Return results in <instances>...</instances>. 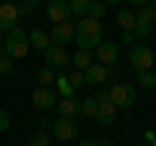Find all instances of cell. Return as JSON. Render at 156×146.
<instances>
[{
  "label": "cell",
  "instance_id": "1",
  "mask_svg": "<svg viewBox=\"0 0 156 146\" xmlns=\"http://www.w3.org/2000/svg\"><path fill=\"white\" fill-rule=\"evenodd\" d=\"M73 42L78 45V50H91L94 52V47L101 42V21H96L91 16H86L83 21H78Z\"/></svg>",
  "mask_w": 156,
  "mask_h": 146
},
{
  "label": "cell",
  "instance_id": "2",
  "mask_svg": "<svg viewBox=\"0 0 156 146\" xmlns=\"http://www.w3.org/2000/svg\"><path fill=\"white\" fill-rule=\"evenodd\" d=\"M5 55L11 57V60H21V57L29 55V50H31V45H29V34L23 31V29H11L5 37Z\"/></svg>",
  "mask_w": 156,
  "mask_h": 146
},
{
  "label": "cell",
  "instance_id": "3",
  "mask_svg": "<svg viewBox=\"0 0 156 146\" xmlns=\"http://www.w3.org/2000/svg\"><path fill=\"white\" fill-rule=\"evenodd\" d=\"M107 97H109V102L117 110H130L135 104V89L130 84H112Z\"/></svg>",
  "mask_w": 156,
  "mask_h": 146
},
{
  "label": "cell",
  "instance_id": "4",
  "mask_svg": "<svg viewBox=\"0 0 156 146\" xmlns=\"http://www.w3.org/2000/svg\"><path fill=\"white\" fill-rule=\"evenodd\" d=\"M94 99H96V104H99V107H96V118H94V120H96L99 125H104V128H109V125L115 123V118H117V107L109 102V97H107L104 89L96 91Z\"/></svg>",
  "mask_w": 156,
  "mask_h": 146
},
{
  "label": "cell",
  "instance_id": "5",
  "mask_svg": "<svg viewBox=\"0 0 156 146\" xmlns=\"http://www.w3.org/2000/svg\"><path fill=\"white\" fill-rule=\"evenodd\" d=\"M154 63H156V55H154V50H151V47L135 45L133 50H130V65L135 68V73L151 71V68H154Z\"/></svg>",
  "mask_w": 156,
  "mask_h": 146
},
{
  "label": "cell",
  "instance_id": "6",
  "mask_svg": "<svg viewBox=\"0 0 156 146\" xmlns=\"http://www.w3.org/2000/svg\"><path fill=\"white\" fill-rule=\"evenodd\" d=\"M31 104L37 107L39 112H50L57 104V91L52 89V86H37L34 94H31Z\"/></svg>",
  "mask_w": 156,
  "mask_h": 146
},
{
  "label": "cell",
  "instance_id": "7",
  "mask_svg": "<svg viewBox=\"0 0 156 146\" xmlns=\"http://www.w3.org/2000/svg\"><path fill=\"white\" fill-rule=\"evenodd\" d=\"M117 57H120V47H117V42H109V39H101L99 45L94 47V63H99V65H107L112 68V63H117Z\"/></svg>",
  "mask_w": 156,
  "mask_h": 146
},
{
  "label": "cell",
  "instance_id": "8",
  "mask_svg": "<svg viewBox=\"0 0 156 146\" xmlns=\"http://www.w3.org/2000/svg\"><path fill=\"white\" fill-rule=\"evenodd\" d=\"M50 130L57 141H73L78 136V123H76V118H57L50 125Z\"/></svg>",
  "mask_w": 156,
  "mask_h": 146
},
{
  "label": "cell",
  "instance_id": "9",
  "mask_svg": "<svg viewBox=\"0 0 156 146\" xmlns=\"http://www.w3.org/2000/svg\"><path fill=\"white\" fill-rule=\"evenodd\" d=\"M151 26H154V5H146V8H140V13H135L133 37L135 39H146L151 34Z\"/></svg>",
  "mask_w": 156,
  "mask_h": 146
},
{
  "label": "cell",
  "instance_id": "10",
  "mask_svg": "<svg viewBox=\"0 0 156 146\" xmlns=\"http://www.w3.org/2000/svg\"><path fill=\"white\" fill-rule=\"evenodd\" d=\"M44 63H47V68H52V71H60V68H65L68 63H70V52H68L65 47L50 42V47L44 50Z\"/></svg>",
  "mask_w": 156,
  "mask_h": 146
},
{
  "label": "cell",
  "instance_id": "11",
  "mask_svg": "<svg viewBox=\"0 0 156 146\" xmlns=\"http://www.w3.org/2000/svg\"><path fill=\"white\" fill-rule=\"evenodd\" d=\"M47 18L52 24H65L73 18L70 13V5H68V0H47Z\"/></svg>",
  "mask_w": 156,
  "mask_h": 146
},
{
  "label": "cell",
  "instance_id": "12",
  "mask_svg": "<svg viewBox=\"0 0 156 146\" xmlns=\"http://www.w3.org/2000/svg\"><path fill=\"white\" fill-rule=\"evenodd\" d=\"M83 76H86V84L89 86H101V84H107V81L115 76V71L107 68V65H99V63H91L83 71Z\"/></svg>",
  "mask_w": 156,
  "mask_h": 146
},
{
  "label": "cell",
  "instance_id": "13",
  "mask_svg": "<svg viewBox=\"0 0 156 146\" xmlns=\"http://www.w3.org/2000/svg\"><path fill=\"white\" fill-rule=\"evenodd\" d=\"M73 37H76V26H73L70 21H65V24H55V26H52L50 42H52V45L65 47L68 42H73Z\"/></svg>",
  "mask_w": 156,
  "mask_h": 146
},
{
  "label": "cell",
  "instance_id": "14",
  "mask_svg": "<svg viewBox=\"0 0 156 146\" xmlns=\"http://www.w3.org/2000/svg\"><path fill=\"white\" fill-rule=\"evenodd\" d=\"M18 11L13 3H0V31H11L18 26Z\"/></svg>",
  "mask_w": 156,
  "mask_h": 146
},
{
  "label": "cell",
  "instance_id": "15",
  "mask_svg": "<svg viewBox=\"0 0 156 146\" xmlns=\"http://www.w3.org/2000/svg\"><path fill=\"white\" fill-rule=\"evenodd\" d=\"M57 112L60 118H78L81 115V99L78 97H68V99H57Z\"/></svg>",
  "mask_w": 156,
  "mask_h": 146
},
{
  "label": "cell",
  "instance_id": "16",
  "mask_svg": "<svg viewBox=\"0 0 156 146\" xmlns=\"http://www.w3.org/2000/svg\"><path fill=\"white\" fill-rule=\"evenodd\" d=\"M70 63H73L76 71H86V68L94 63V52H91V50H76L70 55Z\"/></svg>",
  "mask_w": 156,
  "mask_h": 146
},
{
  "label": "cell",
  "instance_id": "17",
  "mask_svg": "<svg viewBox=\"0 0 156 146\" xmlns=\"http://www.w3.org/2000/svg\"><path fill=\"white\" fill-rule=\"evenodd\" d=\"M29 45H31L34 50H42V52H44L47 47H50V34H47L44 29H34V31L29 34Z\"/></svg>",
  "mask_w": 156,
  "mask_h": 146
},
{
  "label": "cell",
  "instance_id": "18",
  "mask_svg": "<svg viewBox=\"0 0 156 146\" xmlns=\"http://www.w3.org/2000/svg\"><path fill=\"white\" fill-rule=\"evenodd\" d=\"M52 89H55L57 94L62 97V99H68V97H76V89L70 86V81H68V76H62V73H60V76L55 78V86H52Z\"/></svg>",
  "mask_w": 156,
  "mask_h": 146
},
{
  "label": "cell",
  "instance_id": "19",
  "mask_svg": "<svg viewBox=\"0 0 156 146\" xmlns=\"http://www.w3.org/2000/svg\"><path fill=\"white\" fill-rule=\"evenodd\" d=\"M117 24L122 26V31H133V26H135V13L130 11V8H120V11H117Z\"/></svg>",
  "mask_w": 156,
  "mask_h": 146
},
{
  "label": "cell",
  "instance_id": "20",
  "mask_svg": "<svg viewBox=\"0 0 156 146\" xmlns=\"http://www.w3.org/2000/svg\"><path fill=\"white\" fill-rule=\"evenodd\" d=\"M68 5H70L73 16L86 18V16H89V8H91V0H68Z\"/></svg>",
  "mask_w": 156,
  "mask_h": 146
},
{
  "label": "cell",
  "instance_id": "21",
  "mask_svg": "<svg viewBox=\"0 0 156 146\" xmlns=\"http://www.w3.org/2000/svg\"><path fill=\"white\" fill-rule=\"evenodd\" d=\"M138 86H143V89H156V73L154 71H140L138 73Z\"/></svg>",
  "mask_w": 156,
  "mask_h": 146
},
{
  "label": "cell",
  "instance_id": "22",
  "mask_svg": "<svg viewBox=\"0 0 156 146\" xmlns=\"http://www.w3.org/2000/svg\"><path fill=\"white\" fill-rule=\"evenodd\" d=\"M104 13H107V5H104V3H101V0H91L89 16H91V18H96V21H101V18H104Z\"/></svg>",
  "mask_w": 156,
  "mask_h": 146
},
{
  "label": "cell",
  "instance_id": "23",
  "mask_svg": "<svg viewBox=\"0 0 156 146\" xmlns=\"http://www.w3.org/2000/svg\"><path fill=\"white\" fill-rule=\"evenodd\" d=\"M96 99L94 97H91V99H83L81 102V115H83V118H96Z\"/></svg>",
  "mask_w": 156,
  "mask_h": 146
},
{
  "label": "cell",
  "instance_id": "24",
  "mask_svg": "<svg viewBox=\"0 0 156 146\" xmlns=\"http://www.w3.org/2000/svg\"><path fill=\"white\" fill-rule=\"evenodd\" d=\"M55 71H52V68H42V71H39V86H52L55 84Z\"/></svg>",
  "mask_w": 156,
  "mask_h": 146
},
{
  "label": "cell",
  "instance_id": "25",
  "mask_svg": "<svg viewBox=\"0 0 156 146\" xmlns=\"http://www.w3.org/2000/svg\"><path fill=\"white\" fill-rule=\"evenodd\" d=\"M29 146H50V133L47 130H37L29 141Z\"/></svg>",
  "mask_w": 156,
  "mask_h": 146
},
{
  "label": "cell",
  "instance_id": "26",
  "mask_svg": "<svg viewBox=\"0 0 156 146\" xmlns=\"http://www.w3.org/2000/svg\"><path fill=\"white\" fill-rule=\"evenodd\" d=\"M68 81H70L73 89H81V86H86V76H83V71H73L70 76H68Z\"/></svg>",
  "mask_w": 156,
  "mask_h": 146
},
{
  "label": "cell",
  "instance_id": "27",
  "mask_svg": "<svg viewBox=\"0 0 156 146\" xmlns=\"http://www.w3.org/2000/svg\"><path fill=\"white\" fill-rule=\"evenodd\" d=\"M13 5H16L18 16H31V13H34V5H31V3H26V0H16Z\"/></svg>",
  "mask_w": 156,
  "mask_h": 146
},
{
  "label": "cell",
  "instance_id": "28",
  "mask_svg": "<svg viewBox=\"0 0 156 146\" xmlns=\"http://www.w3.org/2000/svg\"><path fill=\"white\" fill-rule=\"evenodd\" d=\"M8 128H11V115H8L5 107H0V133L8 130Z\"/></svg>",
  "mask_w": 156,
  "mask_h": 146
},
{
  "label": "cell",
  "instance_id": "29",
  "mask_svg": "<svg viewBox=\"0 0 156 146\" xmlns=\"http://www.w3.org/2000/svg\"><path fill=\"white\" fill-rule=\"evenodd\" d=\"M13 71V60H11V57H0V76H8V73H11Z\"/></svg>",
  "mask_w": 156,
  "mask_h": 146
},
{
  "label": "cell",
  "instance_id": "30",
  "mask_svg": "<svg viewBox=\"0 0 156 146\" xmlns=\"http://www.w3.org/2000/svg\"><path fill=\"white\" fill-rule=\"evenodd\" d=\"M128 3H130V8H146L151 0H128Z\"/></svg>",
  "mask_w": 156,
  "mask_h": 146
},
{
  "label": "cell",
  "instance_id": "31",
  "mask_svg": "<svg viewBox=\"0 0 156 146\" xmlns=\"http://www.w3.org/2000/svg\"><path fill=\"white\" fill-rule=\"evenodd\" d=\"M122 42H125V45H130V42H135L133 31H122Z\"/></svg>",
  "mask_w": 156,
  "mask_h": 146
},
{
  "label": "cell",
  "instance_id": "32",
  "mask_svg": "<svg viewBox=\"0 0 156 146\" xmlns=\"http://www.w3.org/2000/svg\"><path fill=\"white\" fill-rule=\"evenodd\" d=\"M143 138H146V141H148V144H151V141L156 138V133H154V130H146V133H143Z\"/></svg>",
  "mask_w": 156,
  "mask_h": 146
},
{
  "label": "cell",
  "instance_id": "33",
  "mask_svg": "<svg viewBox=\"0 0 156 146\" xmlns=\"http://www.w3.org/2000/svg\"><path fill=\"white\" fill-rule=\"evenodd\" d=\"M39 125H42V130H47V128H50L52 123H50V120H47V118H42V120H39Z\"/></svg>",
  "mask_w": 156,
  "mask_h": 146
},
{
  "label": "cell",
  "instance_id": "34",
  "mask_svg": "<svg viewBox=\"0 0 156 146\" xmlns=\"http://www.w3.org/2000/svg\"><path fill=\"white\" fill-rule=\"evenodd\" d=\"M78 146H101V144H99V141H81Z\"/></svg>",
  "mask_w": 156,
  "mask_h": 146
},
{
  "label": "cell",
  "instance_id": "35",
  "mask_svg": "<svg viewBox=\"0 0 156 146\" xmlns=\"http://www.w3.org/2000/svg\"><path fill=\"white\" fill-rule=\"evenodd\" d=\"M101 3H104V5L109 8V5H120V3H122V0H101Z\"/></svg>",
  "mask_w": 156,
  "mask_h": 146
},
{
  "label": "cell",
  "instance_id": "36",
  "mask_svg": "<svg viewBox=\"0 0 156 146\" xmlns=\"http://www.w3.org/2000/svg\"><path fill=\"white\" fill-rule=\"evenodd\" d=\"M99 144H101V146H115V144H112L109 138H104V141H99Z\"/></svg>",
  "mask_w": 156,
  "mask_h": 146
},
{
  "label": "cell",
  "instance_id": "37",
  "mask_svg": "<svg viewBox=\"0 0 156 146\" xmlns=\"http://www.w3.org/2000/svg\"><path fill=\"white\" fill-rule=\"evenodd\" d=\"M151 5H154V24H156V3H151Z\"/></svg>",
  "mask_w": 156,
  "mask_h": 146
},
{
  "label": "cell",
  "instance_id": "38",
  "mask_svg": "<svg viewBox=\"0 0 156 146\" xmlns=\"http://www.w3.org/2000/svg\"><path fill=\"white\" fill-rule=\"evenodd\" d=\"M26 3H31V5H37V3H42V0H26Z\"/></svg>",
  "mask_w": 156,
  "mask_h": 146
},
{
  "label": "cell",
  "instance_id": "39",
  "mask_svg": "<svg viewBox=\"0 0 156 146\" xmlns=\"http://www.w3.org/2000/svg\"><path fill=\"white\" fill-rule=\"evenodd\" d=\"M151 146H156V138H154V141H151Z\"/></svg>",
  "mask_w": 156,
  "mask_h": 146
}]
</instances>
